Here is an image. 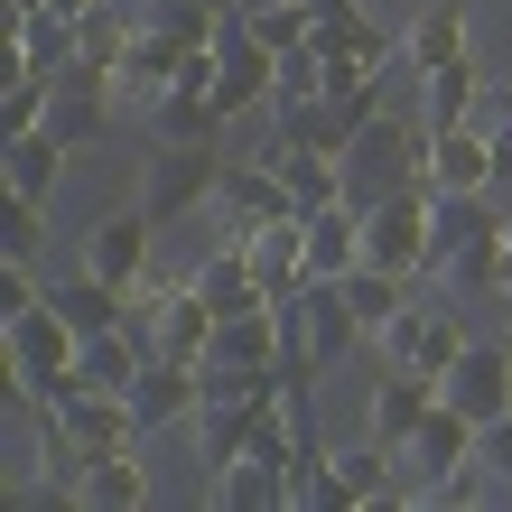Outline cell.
<instances>
[{
  "instance_id": "14",
  "label": "cell",
  "mask_w": 512,
  "mask_h": 512,
  "mask_svg": "<svg viewBox=\"0 0 512 512\" xmlns=\"http://www.w3.org/2000/svg\"><path fill=\"white\" fill-rule=\"evenodd\" d=\"M475 233H503V196H494V187H475V196H429V280L475 243Z\"/></svg>"
},
{
  "instance_id": "27",
  "label": "cell",
  "mask_w": 512,
  "mask_h": 512,
  "mask_svg": "<svg viewBox=\"0 0 512 512\" xmlns=\"http://www.w3.org/2000/svg\"><path fill=\"white\" fill-rule=\"evenodd\" d=\"M47 298H56V317H66L75 336H103V326H122V289H112V280H94L84 261H75V280H56Z\"/></svg>"
},
{
  "instance_id": "29",
  "label": "cell",
  "mask_w": 512,
  "mask_h": 512,
  "mask_svg": "<svg viewBox=\"0 0 512 512\" xmlns=\"http://www.w3.org/2000/svg\"><path fill=\"white\" fill-rule=\"evenodd\" d=\"M447 56H466V10H457V0H447V10H419L410 38H401V66H410V75L447 66Z\"/></svg>"
},
{
  "instance_id": "17",
  "label": "cell",
  "mask_w": 512,
  "mask_h": 512,
  "mask_svg": "<svg viewBox=\"0 0 512 512\" xmlns=\"http://www.w3.org/2000/svg\"><path fill=\"white\" fill-rule=\"evenodd\" d=\"M196 401H205V364H168V354H149V373L131 382V410H140V429L196 419Z\"/></svg>"
},
{
  "instance_id": "26",
  "label": "cell",
  "mask_w": 512,
  "mask_h": 512,
  "mask_svg": "<svg viewBox=\"0 0 512 512\" xmlns=\"http://www.w3.org/2000/svg\"><path fill=\"white\" fill-rule=\"evenodd\" d=\"M149 131H159L168 149H177V140H215V131H224V103L205 94V84H168V94L149 103Z\"/></svg>"
},
{
  "instance_id": "21",
  "label": "cell",
  "mask_w": 512,
  "mask_h": 512,
  "mask_svg": "<svg viewBox=\"0 0 512 512\" xmlns=\"http://www.w3.org/2000/svg\"><path fill=\"white\" fill-rule=\"evenodd\" d=\"M326 66H391V38L373 28V10H354V0H336V10H317V38H308Z\"/></svg>"
},
{
  "instance_id": "13",
  "label": "cell",
  "mask_w": 512,
  "mask_h": 512,
  "mask_svg": "<svg viewBox=\"0 0 512 512\" xmlns=\"http://www.w3.org/2000/svg\"><path fill=\"white\" fill-rule=\"evenodd\" d=\"M429 187H438V196H475V187H494V131H485V122L429 131Z\"/></svg>"
},
{
  "instance_id": "20",
  "label": "cell",
  "mask_w": 512,
  "mask_h": 512,
  "mask_svg": "<svg viewBox=\"0 0 512 512\" xmlns=\"http://www.w3.org/2000/svg\"><path fill=\"white\" fill-rule=\"evenodd\" d=\"M336 289H345V308H354V326H364V336H382L401 308H419V298H410L419 280H410V270H382V261H354Z\"/></svg>"
},
{
  "instance_id": "4",
  "label": "cell",
  "mask_w": 512,
  "mask_h": 512,
  "mask_svg": "<svg viewBox=\"0 0 512 512\" xmlns=\"http://www.w3.org/2000/svg\"><path fill=\"white\" fill-rule=\"evenodd\" d=\"M429 196H438V187H401V196L364 205V261L429 280Z\"/></svg>"
},
{
  "instance_id": "16",
  "label": "cell",
  "mask_w": 512,
  "mask_h": 512,
  "mask_svg": "<svg viewBox=\"0 0 512 512\" xmlns=\"http://www.w3.org/2000/svg\"><path fill=\"white\" fill-rule=\"evenodd\" d=\"M66 159H75V149L38 122V131H10V149H0V177H10V196H19V205H47V196H56V177H66Z\"/></svg>"
},
{
  "instance_id": "15",
  "label": "cell",
  "mask_w": 512,
  "mask_h": 512,
  "mask_svg": "<svg viewBox=\"0 0 512 512\" xmlns=\"http://www.w3.org/2000/svg\"><path fill=\"white\" fill-rule=\"evenodd\" d=\"M354 131H364V122H354L336 94H317V103H289V112H280L270 149H298V159H345V149H354Z\"/></svg>"
},
{
  "instance_id": "36",
  "label": "cell",
  "mask_w": 512,
  "mask_h": 512,
  "mask_svg": "<svg viewBox=\"0 0 512 512\" xmlns=\"http://www.w3.org/2000/svg\"><path fill=\"white\" fill-rule=\"evenodd\" d=\"M233 10H243V19H252V10H280V0H233Z\"/></svg>"
},
{
  "instance_id": "35",
  "label": "cell",
  "mask_w": 512,
  "mask_h": 512,
  "mask_svg": "<svg viewBox=\"0 0 512 512\" xmlns=\"http://www.w3.org/2000/svg\"><path fill=\"white\" fill-rule=\"evenodd\" d=\"M475 122H512V84H485V103H475Z\"/></svg>"
},
{
  "instance_id": "9",
  "label": "cell",
  "mask_w": 512,
  "mask_h": 512,
  "mask_svg": "<svg viewBox=\"0 0 512 512\" xmlns=\"http://www.w3.org/2000/svg\"><path fill=\"white\" fill-rule=\"evenodd\" d=\"M475 438H485V429H475V419L466 410H429V419H419V429H410V447H401V466L419 475V485H429V503H438V485H457V475L475 466Z\"/></svg>"
},
{
  "instance_id": "3",
  "label": "cell",
  "mask_w": 512,
  "mask_h": 512,
  "mask_svg": "<svg viewBox=\"0 0 512 512\" xmlns=\"http://www.w3.org/2000/svg\"><path fill=\"white\" fill-rule=\"evenodd\" d=\"M215 177H224V149L215 140H159V159H149V187H140V205L159 224H177V215H205L215 205Z\"/></svg>"
},
{
  "instance_id": "30",
  "label": "cell",
  "mask_w": 512,
  "mask_h": 512,
  "mask_svg": "<svg viewBox=\"0 0 512 512\" xmlns=\"http://www.w3.org/2000/svg\"><path fill=\"white\" fill-rule=\"evenodd\" d=\"M243 28H252V38H261L270 56H298V47L317 38V0H280V10H252Z\"/></svg>"
},
{
  "instance_id": "6",
  "label": "cell",
  "mask_w": 512,
  "mask_h": 512,
  "mask_svg": "<svg viewBox=\"0 0 512 512\" xmlns=\"http://www.w3.org/2000/svg\"><path fill=\"white\" fill-rule=\"evenodd\" d=\"M233 243H243L252 280L270 289V308H289V298L308 289V215H270V224H243Z\"/></svg>"
},
{
  "instance_id": "7",
  "label": "cell",
  "mask_w": 512,
  "mask_h": 512,
  "mask_svg": "<svg viewBox=\"0 0 512 512\" xmlns=\"http://www.w3.org/2000/svg\"><path fill=\"white\" fill-rule=\"evenodd\" d=\"M373 345H382V364H401V373H447L466 354V317L457 308H401Z\"/></svg>"
},
{
  "instance_id": "5",
  "label": "cell",
  "mask_w": 512,
  "mask_h": 512,
  "mask_svg": "<svg viewBox=\"0 0 512 512\" xmlns=\"http://www.w3.org/2000/svg\"><path fill=\"white\" fill-rule=\"evenodd\" d=\"M270 84H280V56H270L252 28H243V10H233L215 28V103H224V122H233V112H261Z\"/></svg>"
},
{
  "instance_id": "19",
  "label": "cell",
  "mask_w": 512,
  "mask_h": 512,
  "mask_svg": "<svg viewBox=\"0 0 512 512\" xmlns=\"http://www.w3.org/2000/svg\"><path fill=\"white\" fill-rule=\"evenodd\" d=\"M187 280H196V298H205V308H215V317H243V308H270V289L252 280V261H243V243H233V233H224V243L205 252L196 270H187Z\"/></svg>"
},
{
  "instance_id": "2",
  "label": "cell",
  "mask_w": 512,
  "mask_h": 512,
  "mask_svg": "<svg viewBox=\"0 0 512 512\" xmlns=\"http://www.w3.org/2000/svg\"><path fill=\"white\" fill-rule=\"evenodd\" d=\"M0 354H10V391H19L28 410H38V401H56V382L75 373L84 336H75L66 317H56V298H38V308L0 317Z\"/></svg>"
},
{
  "instance_id": "1",
  "label": "cell",
  "mask_w": 512,
  "mask_h": 512,
  "mask_svg": "<svg viewBox=\"0 0 512 512\" xmlns=\"http://www.w3.org/2000/svg\"><path fill=\"white\" fill-rule=\"evenodd\" d=\"M336 168H345V205L354 215L382 205V196H401V187H429V122H419V112H373Z\"/></svg>"
},
{
  "instance_id": "8",
  "label": "cell",
  "mask_w": 512,
  "mask_h": 512,
  "mask_svg": "<svg viewBox=\"0 0 512 512\" xmlns=\"http://www.w3.org/2000/svg\"><path fill=\"white\" fill-rule=\"evenodd\" d=\"M438 401L466 410L475 429H485V419H503V410H512V345H475V336H466V354L438 373Z\"/></svg>"
},
{
  "instance_id": "32",
  "label": "cell",
  "mask_w": 512,
  "mask_h": 512,
  "mask_svg": "<svg viewBox=\"0 0 512 512\" xmlns=\"http://www.w3.org/2000/svg\"><path fill=\"white\" fill-rule=\"evenodd\" d=\"M38 233H47V205H19V196H10V224H0V261H28V252H38Z\"/></svg>"
},
{
  "instance_id": "12",
  "label": "cell",
  "mask_w": 512,
  "mask_h": 512,
  "mask_svg": "<svg viewBox=\"0 0 512 512\" xmlns=\"http://www.w3.org/2000/svg\"><path fill=\"white\" fill-rule=\"evenodd\" d=\"M215 215H224V233L289 215V177L270 168V159H224V177H215Z\"/></svg>"
},
{
  "instance_id": "18",
  "label": "cell",
  "mask_w": 512,
  "mask_h": 512,
  "mask_svg": "<svg viewBox=\"0 0 512 512\" xmlns=\"http://www.w3.org/2000/svg\"><path fill=\"white\" fill-rule=\"evenodd\" d=\"M438 410V373H401V364H391L382 373V391H373V447H410V429H419V419H429Z\"/></svg>"
},
{
  "instance_id": "23",
  "label": "cell",
  "mask_w": 512,
  "mask_h": 512,
  "mask_svg": "<svg viewBox=\"0 0 512 512\" xmlns=\"http://www.w3.org/2000/svg\"><path fill=\"white\" fill-rule=\"evenodd\" d=\"M205 345H215V308L196 298V280H177V298L159 308V336H149V354H168V364H205Z\"/></svg>"
},
{
  "instance_id": "31",
  "label": "cell",
  "mask_w": 512,
  "mask_h": 512,
  "mask_svg": "<svg viewBox=\"0 0 512 512\" xmlns=\"http://www.w3.org/2000/svg\"><path fill=\"white\" fill-rule=\"evenodd\" d=\"M438 280H447V289H466V298H494V289H503V233H475V243L447 261Z\"/></svg>"
},
{
  "instance_id": "37",
  "label": "cell",
  "mask_w": 512,
  "mask_h": 512,
  "mask_svg": "<svg viewBox=\"0 0 512 512\" xmlns=\"http://www.w3.org/2000/svg\"><path fill=\"white\" fill-rule=\"evenodd\" d=\"M131 10H140V0H131Z\"/></svg>"
},
{
  "instance_id": "11",
  "label": "cell",
  "mask_w": 512,
  "mask_h": 512,
  "mask_svg": "<svg viewBox=\"0 0 512 512\" xmlns=\"http://www.w3.org/2000/svg\"><path fill=\"white\" fill-rule=\"evenodd\" d=\"M205 494L224 512H289V457H270V447H243V457H224L205 475Z\"/></svg>"
},
{
  "instance_id": "25",
  "label": "cell",
  "mask_w": 512,
  "mask_h": 512,
  "mask_svg": "<svg viewBox=\"0 0 512 512\" xmlns=\"http://www.w3.org/2000/svg\"><path fill=\"white\" fill-rule=\"evenodd\" d=\"M19 28V66L10 75H66L75 66V19L66 10H28V19H10Z\"/></svg>"
},
{
  "instance_id": "34",
  "label": "cell",
  "mask_w": 512,
  "mask_h": 512,
  "mask_svg": "<svg viewBox=\"0 0 512 512\" xmlns=\"http://www.w3.org/2000/svg\"><path fill=\"white\" fill-rule=\"evenodd\" d=\"M38 280H28V261H0V317H19V308H38Z\"/></svg>"
},
{
  "instance_id": "33",
  "label": "cell",
  "mask_w": 512,
  "mask_h": 512,
  "mask_svg": "<svg viewBox=\"0 0 512 512\" xmlns=\"http://www.w3.org/2000/svg\"><path fill=\"white\" fill-rule=\"evenodd\" d=\"M475 457H485V475H494V485L512 494V410H503V419H485V438H475Z\"/></svg>"
},
{
  "instance_id": "28",
  "label": "cell",
  "mask_w": 512,
  "mask_h": 512,
  "mask_svg": "<svg viewBox=\"0 0 512 512\" xmlns=\"http://www.w3.org/2000/svg\"><path fill=\"white\" fill-rule=\"evenodd\" d=\"M75 503L84 512H140L149 503V466L131 457V447H122V457H94V475L75 485Z\"/></svg>"
},
{
  "instance_id": "22",
  "label": "cell",
  "mask_w": 512,
  "mask_h": 512,
  "mask_svg": "<svg viewBox=\"0 0 512 512\" xmlns=\"http://www.w3.org/2000/svg\"><path fill=\"white\" fill-rule=\"evenodd\" d=\"M475 103H485V75H475V56H447V66L419 75V122H429V131L475 122Z\"/></svg>"
},
{
  "instance_id": "10",
  "label": "cell",
  "mask_w": 512,
  "mask_h": 512,
  "mask_svg": "<svg viewBox=\"0 0 512 512\" xmlns=\"http://www.w3.org/2000/svg\"><path fill=\"white\" fill-rule=\"evenodd\" d=\"M149 233H159V215H149V205H131V215H103L94 233H84V270H94V280H112V289H131L140 270H149Z\"/></svg>"
},
{
  "instance_id": "24",
  "label": "cell",
  "mask_w": 512,
  "mask_h": 512,
  "mask_svg": "<svg viewBox=\"0 0 512 512\" xmlns=\"http://www.w3.org/2000/svg\"><path fill=\"white\" fill-rule=\"evenodd\" d=\"M354 261H364V215H354V205L308 215V280H345Z\"/></svg>"
}]
</instances>
